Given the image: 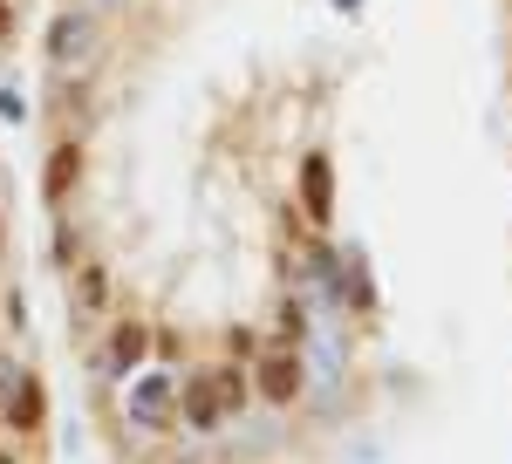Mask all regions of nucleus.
<instances>
[{
    "label": "nucleus",
    "mask_w": 512,
    "mask_h": 464,
    "mask_svg": "<svg viewBox=\"0 0 512 464\" xmlns=\"http://www.w3.org/2000/svg\"><path fill=\"white\" fill-rule=\"evenodd\" d=\"M0 464H21V458H14V451H0Z\"/></svg>",
    "instance_id": "16"
},
{
    "label": "nucleus",
    "mask_w": 512,
    "mask_h": 464,
    "mask_svg": "<svg viewBox=\"0 0 512 464\" xmlns=\"http://www.w3.org/2000/svg\"><path fill=\"white\" fill-rule=\"evenodd\" d=\"M82 48H89V21L82 14H55L48 21V62H76Z\"/></svg>",
    "instance_id": "9"
},
{
    "label": "nucleus",
    "mask_w": 512,
    "mask_h": 464,
    "mask_svg": "<svg viewBox=\"0 0 512 464\" xmlns=\"http://www.w3.org/2000/svg\"><path fill=\"white\" fill-rule=\"evenodd\" d=\"M178 389H185V376H171V369H137V376H123V417L137 430H171L178 424Z\"/></svg>",
    "instance_id": "1"
},
{
    "label": "nucleus",
    "mask_w": 512,
    "mask_h": 464,
    "mask_svg": "<svg viewBox=\"0 0 512 464\" xmlns=\"http://www.w3.org/2000/svg\"><path fill=\"white\" fill-rule=\"evenodd\" d=\"M0 253H7V226H0Z\"/></svg>",
    "instance_id": "17"
},
{
    "label": "nucleus",
    "mask_w": 512,
    "mask_h": 464,
    "mask_svg": "<svg viewBox=\"0 0 512 464\" xmlns=\"http://www.w3.org/2000/svg\"><path fill=\"white\" fill-rule=\"evenodd\" d=\"M21 376H28V369H14V355H0V403L21 389Z\"/></svg>",
    "instance_id": "12"
},
{
    "label": "nucleus",
    "mask_w": 512,
    "mask_h": 464,
    "mask_svg": "<svg viewBox=\"0 0 512 464\" xmlns=\"http://www.w3.org/2000/svg\"><path fill=\"white\" fill-rule=\"evenodd\" d=\"M178 424L192 430V437H212V430L226 424V396L212 383V369H192L185 389H178Z\"/></svg>",
    "instance_id": "2"
},
{
    "label": "nucleus",
    "mask_w": 512,
    "mask_h": 464,
    "mask_svg": "<svg viewBox=\"0 0 512 464\" xmlns=\"http://www.w3.org/2000/svg\"><path fill=\"white\" fill-rule=\"evenodd\" d=\"M110 301H117L110 267H103V260H76V273H69V308H76V321H103Z\"/></svg>",
    "instance_id": "4"
},
{
    "label": "nucleus",
    "mask_w": 512,
    "mask_h": 464,
    "mask_svg": "<svg viewBox=\"0 0 512 464\" xmlns=\"http://www.w3.org/2000/svg\"><path fill=\"white\" fill-rule=\"evenodd\" d=\"M0 417H7L14 430H41V417H48V396H41L35 376H21V389H14V396L0 403Z\"/></svg>",
    "instance_id": "8"
},
{
    "label": "nucleus",
    "mask_w": 512,
    "mask_h": 464,
    "mask_svg": "<svg viewBox=\"0 0 512 464\" xmlns=\"http://www.w3.org/2000/svg\"><path fill=\"white\" fill-rule=\"evenodd\" d=\"M144 355H151V328H144V321H117V328H110V348H103V369H110V376H137Z\"/></svg>",
    "instance_id": "7"
},
{
    "label": "nucleus",
    "mask_w": 512,
    "mask_h": 464,
    "mask_svg": "<svg viewBox=\"0 0 512 464\" xmlns=\"http://www.w3.org/2000/svg\"><path fill=\"white\" fill-rule=\"evenodd\" d=\"M0 116L21 123V116H28V96H21V89H0Z\"/></svg>",
    "instance_id": "13"
},
{
    "label": "nucleus",
    "mask_w": 512,
    "mask_h": 464,
    "mask_svg": "<svg viewBox=\"0 0 512 464\" xmlns=\"http://www.w3.org/2000/svg\"><path fill=\"white\" fill-rule=\"evenodd\" d=\"M301 383H308V369H301V348L280 342V348H267V355L253 362V389H260L267 403H280V410L301 396Z\"/></svg>",
    "instance_id": "3"
},
{
    "label": "nucleus",
    "mask_w": 512,
    "mask_h": 464,
    "mask_svg": "<svg viewBox=\"0 0 512 464\" xmlns=\"http://www.w3.org/2000/svg\"><path fill=\"white\" fill-rule=\"evenodd\" d=\"M335 7H342V14H355V7H362V0H335Z\"/></svg>",
    "instance_id": "15"
},
{
    "label": "nucleus",
    "mask_w": 512,
    "mask_h": 464,
    "mask_svg": "<svg viewBox=\"0 0 512 464\" xmlns=\"http://www.w3.org/2000/svg\"><path fill=\"white\" fill-rule=\"evenodd\" d=\"M0 41H14V0H0Z\"/></svg>",
    "instance_id": "14"
},
{
    "label": "nucleus",
    "mask_w": 512,
    "mask_h": 464,
    "mask_svg": "<svg viewBox=\"0 0 512 464\" xmlns=\"http://www.w3.org/2000/svg\"><path fill=\"white\" fill-rule=\"evenodd\" d=\"M301 212H308V226H328L335 219V164H328V151H308L301 157Z\"/></svg>",
    "instance_id": "5"
},
{
    "label": "nucleus",
    "mask_w": 512,
    "mask_h": 464,
    "mask_svg": "<svg viewBox=\"0 0 512 464\" xmlns=\"http://www.w3.org/2000/svg\"><path fill=\"white\" fill-rule=\"evenodd\" d=\"M274 335L287 348H301V342H308V308H301V301H280V308H274Z\"/></svg>",
    "instance_id": "11"
},
{
    "label": "nucleus",
    "mask_w": 512,
    "mask_h": 464,
    "mask_svg": "<svg viewBox=\"0 0 512 464\" xmlns=\"http://www.w3.org/2000/svg\"><path fill=\"white\" fill-rule=\"evenodd\" d=\"M82 185V144L76 137H62L55 151L41 157V205H69Z\"/></svg>",
    "instance_id": "6"
},
{
    "label": "nucleus",
    "mask_w": 512,
    "mask_h": 464,
    "mask_svg": "<svg viewBox=\"0 0 512 464\" xmlns=\"http://www.w3.org/2000/svg\"><path fill=\"white\" fill-rule=\"evenodd\" d=\"M212 383H219V396H226V417H239V410H246V396H253V369H246V362H219V369H212Z\"/></svg>",
    "instance_id": "10"
}]
</instances>
